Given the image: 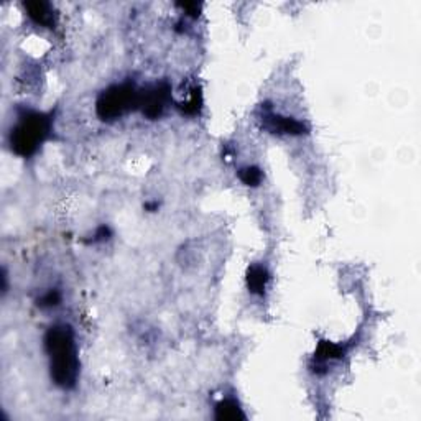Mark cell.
I'll list each match as a JSON object with an SVG mask.
<instances>
[{"mask_svg":"<svg viewBox=\"0 0 421 421\" xmlns=\"http://www.w3.org/2000/svg\"><path fill=\"white\" fill-rule=\"evenodd\" d=\"M214 417L216 420L227 421V420H245L244 410L240 408L239 402L236 398H224L221 400L219 403L216 405L214 408Z\"/></svg>","mask_w":421,"mask_h":421,"instance_id":"cell-8","label":"cell"},{"mask_svg":"<svg viewBox=\"0 0 421 421\" xmlns=\"http://www.w3.org/2000/svg\"><path fill=\"white\" fill-rule=\"evenodd\" d=\"M259 121L264 130L270 133H279V135H303V133L310 132V127L305 122H301L295 117L275 114L274 111H270V107L262 109Z\"/></svg>","mask_w":421,"mask_h":421,"instance_id":"cell-5","label":"cell"},{"mask_svg":"<svg viewBox=\"0 0 421 421\" xmlns=\"http://www.w3.org/2000/svg\"><path fill=\"white\" fill-rule=\"evenodd\" d=\"M23 7L28 12V17L35 23L42 25L44 28H54V25H56V13H54V8L48 2H42V0L39 2L38 0L37 2H25Z\"/></svg>","mask_w":421,"mask_h":421,"instance_id":"cell-6","label":"cell"},{"mask_svg":"<svg viewBox=\"0 0 421 421\" xmlns=\"http://www.w3.org/2000/svg\"><path fill=\"white\" fill-rule=\"evenodd\" d=\"M53 112L22 111L8 132V145L15 155L30 158L37 153L53 132Z\"/></svg>","mask_w":421,"mask_h":421,"instance_id":"cell-2","label":"cell"},{"mask_svg":"<svg viewBox=\"0 0 421 421\" xmlns=\"http://www.w3.org/2000/svg\"><path fill=\"white\" fill-rule=\"evenodd\" d=\"M44 350L49 360V375L61 389H73L78 382L79 358L71 326H51L44 334Z\"/></svg>","mask_w":421,"mask_h":421,"instance_id":"cell-1","label":"cell"},{"mask_svg":"<svg viewBox=\"0 0 421 421\" xmlns=\"http://www.w3.org/2000/svg\"><path fill=\"white\" fill-rule=\"evenodd\" d=\"M269 281H270V274L269 270H267V267L260 264H254L247 269L245 283L252 295L264 296L267 291V286H269Z\"/></svg>","mask_w":421,"mask_h":421,"instance_id":"cell-7","label":"cell"},{"mask_svg":"<svg viewBox=\"0 0 421 421\" xmlns=\"http://www.w3.org/2000/svg\"><path fill=\"white\" fill-rule=\"evenodd\" d=\"M138 94L140 89L132 83L114 84L104 89L96 101V114L101 121L112 122L121 118L123 114L138 109Z\"/></svg>","mask_w":421,"mask_h":421,"instance_id":"cell-3","label":"cell"},{"mask_svg":"<svg viewBox=\"0 0 421 421\" xmlns=\"http://www.w3.org/2000/svg\"><path fill=\"white\" fill-rule=\"evenodd\" d=\"M61 303V293L58 290H48L37 300V305L39 308H54Z\"/></svg>","mask_w":421,"mask_h":421,"instance_id":"cell-11","label":"cell"},{"mask_svg":"<svg viewBox=\"0 0 421 421\" xmlns=\"http://www.w3.org/2000/svg\"><path fill=\"white\" fill-rule=\"evenodd\" d=\"M171 101V87L168 83H158L150 87L140 89L138 109L147 118H158Z\"/></svg>","mask_w":421,"mask_h":421,"instance_id":"cell-4","label":"cell"},{"mask_svg":"<svg viewBox=\"0 0 421 421\" xmlns=\"http://www.w3.org/2000/svg\"><path fill=\"white\" fill-rule=\"evenodd\" d=\"M180 5L181 8H185V10H188V12H190V15H193V17H197V15H200V8H201V5L200 4H178Z\"/></svg>","mask_w":421,"mask_h":421,"instance_id":"cell-13","label":"cell"},{"mask_svg":"<svg viewBox=\"0 0 421 421\" xmlns=\"http://www.w3.org/2000/svg\"><path fill=\"white\" fill-rule=\"evenodd\" d=\"M176 107L180 109L181 114H186V116H197L202 109V92L200 86H193L190 89V96H188L186 101L176 102Z\"/></svg>","mask_w":421,"mask_h":421,"instance_id":"cell-9","label":"cell"},{"mask_svg":"<svg viewBox=\"0 0 421 421\" xmlns=\"http://www.w3.org/2000/svg\"><path fill=\"white\" fill-rule=\"evenodd\" d=\"M237 175H239V180L249 188H257L259 185H262V181H264V171L255 165L242 166Z\"/></svg>","mask_w":421,"mask_h":421,"instance_id":"cell-10","label":"cell"},{"mask_svg":"<svg viewBox=\"0 0 421 421\" xmlns=\"http://www.w3.org/2000/svg\"><path fill=\"white\" fill-rule=\"evenodd\" d=\"M109 236H111V229H109L107 226H101L99 229L96 231V234H94V239L92 242H102V240H107Z\"/></svg>","mask_w":421,"mask_h":421,"instance_id":"cell-12","label":"cell"}]
</instances>
